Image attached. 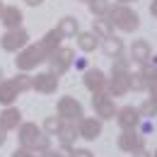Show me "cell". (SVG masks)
I'll list each match as a JSON object with an SVG mask.
<instances>
[{
  "label": "cell",
  "mask_w": 157,
  "mask_h": 157,
  "mask_svg": "<svg viewBox=\"0 0 157 157\" xmlns=\"http://www.w3.org/2000/svg\"><path fill=\"white\" fill-rule=\"evenodd\" d=\"M109 94L116 99L123 97L131 92V60L118 56L114 58V65H111V75H109Z\"/></svg>",
  "instance_id": "6da1fadb"
},
{
  "label": "cell",
  "mask_w": 157,
  "mask_h": 157,
  "mask_svg": "<svg viewBox=\"0 0 157 157\" xmlns=\"http://www.w3.org/2000/svg\"><path fill=\"white\" fill-rule=\"evenodd\" d=\"M17 136H20V147H27L36 155L51 150V136H46L36 123H20Z\"/></svg>",
  "instance_id": "7a4b0ae2"
},
{
  "label": "cell",
  "mask_w": 157,
  "mask_h": 157,
  "mask_svg": "<svg viewBox=\"0 0 157 157\" xmlns=\"http://www.w3.org/2000/svg\"><path fill=\"white\" fill-rule=\"evenodd\" d=\"M106 20L111 22L114 27H118L121 32H136L138 27H140V17H138L136 10H131L128 5H121V2H116V5H111L109 7V12H106Z\"/></svg>",
  "instance_id": "3957f363"
},
{
  "label": "cell",
  "mask_w": 157,
  "mask_h": 157,
  "mask_svg": "<svg viewBox=\"0 0 157 157\" xmlns=\"http://www.w3.org/2000/svg\"><path fill=\"white\" fill-rule=\"evenodd\" d=\"M27 90H32V78L27 73H20L12 80H2L0 82V104L2 106H12L15 99L20 97L22 92H27Z\"/></svg>",
  "instance_id": "277c9868"
},
{
  "label": "cell",
  "mask_w": 157,
  "mask_h": 157,
  "mask_svg": "<svg viewBox=\"0 0 157 157\" xmlns=\"http://www.w3.org/2000/svg\"><path fill=\"white\" fill-rule=\"evenodd\" d=\"M46 58H48V56L44 53V48H41L39 44H27L22 51H17L15 65H17L20 73H29V70H34L36 65L46 63Z\"/></svg>",
  "instance_id": "5b68a950"
},
{
  "label": "cell",
  "mask_w": 157,
  "mask_h": 157,
  "mask_svg": "<svg viewBox=\"0 0 157 157\" xmlns=\"http://www.w3.org/2000/svg\"><path fill=\"white\" fill-rule=\"evenodd\" d=\"M73 60H75V51H73V48H68V46H58V48L46 58V63H48L51 73H56V75L60 78L63 73H68V70H70Z\"/></svg>",
  "instance_id": "8992f818"
},
{
  "label": "cell",
  "mask_w": 157,
  "mask_h": 157,
  "mask_svg": "<svg viewBox=\"0 0 157 157\" xmlns=\"http://www.w3.org/2000/svg\"><path fill=\"white\" fill-rule=\"evenodd\" d=\"M27 44H29V32L22 29V27L20 29H7V32L0 36V46H2V51H7V53H17Z\"/></svg>",
  "instance_id": "52a82bcc"
},
{
  "label": "cell",
  "mask_w": 157,
  "mask_h": 157,
  "mask_svg": "<svg viewBox=\"0 0 157 157\" xmlns=\"http://www.w3.org/2000/svg\"><path fill=\"white\" fill-rule=\"evenodd\" d=\"M56 109H58L60 121H73V123H78V121L85 118V109H82V104H80L75 97H60Z\"/></svg>",
  "instance_id": "ba28073f"
},
{
  "label": "cell",
  "mask_w": 157,
  "mask_h": 157,
  "mask_svg": "<svg viewBox=\"0 0 157 157\" xmlns=\"http://www.w3.org/2000/svg\"><path fill=\"white\" fill-rule=\"evenodd\" d=\"M92 109L101 121H109V118L116 116V104H114V97L109 92H94L92 94Z\"/></svg>",
  "instance_id": "9c48e42d"
},
{
  "label": "cell",
  "mask_w": 157,
  "mask_h": 157,
  "mask_svg": "<svg viewBox=\"0 0 157 157\" xmlns=\"http://www.w3.org/2000/svg\"><path fill=\"white\" fill-rule=\"evenodd\" d=\"M116 145L121 152H136L140 147H145V138L140 131H121V136L116 138Z\"/></svg>",
  "instance_id": "30bf717a"
},
{
  "label": "cell",
  "mask_w": 157,
  "mask_h": 157,
  "mask_svg": "<svg viewBox=\"0 0 157 157\" xmlns=\"http://www.w3.org/2000/svg\"><path fill=\"white\" fill-rule=\"evenodd\" d=\"M116 123L121 126V131H138V126H140V111H138V106H123V109H118L116 111Z\"/></svg>",
  "instance_id": "8fae6325"
},
{
  "label": "cell",
  "mask_w": 157,
  "mask_h": 157,
  "mask_svg": "<svg viewBox=\"0 0 157 157\" xmlns=\"http://www.w3.org/2000/svg\"><path fill=\"white\" fill-rule=\"evenodd\" d=\"M82 85L94 94V92H106V85H109V78L104 75V70H99V68H90V70H85V75H82Z\"/></svg>",
  "instance_id": "7c38bea8"
},
{
  "label": "cell",
  "mask_w": 157,
  "mask_h": 157,
  "mask_svg": "<svg viewBox=\"0 0 157 157\" xmlns=\"http://www.w3.org/2000/svg\"><path fill=\"white\" fill-rule=\"evenodd\" d=\"M60 80L56 73H39L36 78H32V90H36V92H41V94H53L56 90H58Z\"/></svg>",
  "instance_id": "4fadbf2b"
},
{
  "label": "cell",
  "mask_w": 157,
  "mask_h": 157,
  "mask_svg": "<svg viewBox=\"0 0 157 157\" xmlns=\"http://www.w3.org/2000/svg\"><path fill=\"white\" fill-rule=\"evenodd\" d=\"M78 136L85 140H97L101 136V118L85 116L82 121H78Z\"/></svg>",
  "instance_id": "5bb4252c"
},
{
  "label": "cell",
  "mask_w": 157,
  "mask_h": 157,
  "mask_svg": "<svg viewBox=\"0 0 157 157\" xmlns=\"http://www.w3.org/2000/svg\"><path fill=\"white\" fill-rule=\"evenodd\" d=\"M152 58V48H150V44L145 39H136L133 41V46H131V63H138V65H145V63H150Z\"/></svg>",
  "instance_id": "9a60e30c"
},
{
  "label": "cell",
  "mask_w": 157,
  "mask_h": 157,
  "mask_svg": "<svg viewBox=\"0 0 157 157\" xmlns=\"http://www.w3.org/2000/svg\"><path fill=\"white\" fill-rule=\"evenodd\" d=\"M22 123V111L17 106H5L0 111V128L2 131H17Z\"/></svg>",
  "instance_id": "2e32d148"
},
{
  "label": "cell",
  "mask_w": 157,
  "mask_h": 157,
  "mask_svg": "<svg viewBox=\"0 0 157 157\" xmlns=\"http://www.w3.org/2000/svg\"><path fill=\"white\" fill-rule=\"evenodd\" d=\"M22 20H24V15H22V10L17 5H7V7H2V12H0V22L5 24V29H20Z\"/></svg>",
  "instance_id": "e0dca14e"
},
{
  "label": "cell",
  "mask_w": 157,
  "mask_h": 157,
  "mask_svg": "<svg viewBox=\"0 0 157 157\" xmlns=\"http://www.w3.org/2000/svg\"><path fill=\"white\" fill-rule=\"evenodd\" d=\"M58 140H60V145H73L75 140H78V126L73 123V121H60V128H58Z\"/></svg>",
  "instance_id": "ac0fdd59"
},
{
  "label": "cell",
  "mask_w": 157,
  "mask_h": 157,
  "mask_svg": "<svg viewBox=\"0 0 157 157\" xmlns=\"http://www.w3.org/2000/svg\"><path fill=\"white\" fill-rule=\"evenodd\" d=\"M56 29L60 32L63 39H73V36H78V34H80V22H78V17H63V20L58 22Z\"/></svg>",
  "instance_id": "d6986e66"
},
{
  "label": "cell",
  "mask_w": 157,
  "mask_h": 157,
  "mask_svg": "<svg viewBox=\"0 0 157 157\" xmlns=\"http://www.w3.org/2000/svg\"><path fill=\"white\" fill-rule=\"evenodd\" d=\"M60 41H63L60 32H58V29H51V32H46V34H44V39L39 41V46L44 48V53H46V56H51V53L60 46Z\"/></svg>",
  "instance_id": "ffe728a7"
},
{
  "label": "cell",
  "mask_w": 157,
  "mask_h": 157,
  "mask_svg": "<svg viewBox=\"0 0 157 157\" xmlns=\"http://www.w3.org/2000/svg\"><path fill=\"white\" fill-rule=\"evenodd\" d=\"M101 51H104V56L106 58H118V56H123V41L118 39V36H109V39L101 41Z\"/></svg>",
  "instance_id": "44dd1931"
},
{
  "label": "cell",
  "mask_w": 157,
  "mask_h": 157,
  "mask_svg": "<svg viewBox=\"0 0 157 157\" xmlns=\"http://www.w3.org/2000/svg\"><path fill=\"white\" fill-rule=\"evenodd\" d=\"M78 46H80V51L92 53V51H97V46H99V36L94 32H80L78 34Z\"/></svg>",
  "instance_id": "7402d4cb"
},
{
  "label": "cell",
  "mask_w": 157,
  "mask_h": 157,
  "mask_svg": "<svg viewBox=\"0 0 157 157\" xmlns=\"http://www.w3.org/2000/svg\"><path fill=\"white\" fill-rule=\"evenodd\" d=\"M92 32L104 41V39H109V36H114V24L106 20V17H97V20H92Z\"/></svg>",
  "instance_id": "603a6c76"
},
{
  "label": "cell",
  "mask_w": 157,
  "mask_h": 157,
  "mask_svg": "<svg viewBox=\"0 0 157 157\" xmlns=\"http://www.w3.org/2000/svg\"><path fill=\"white\" fill-rule=\"evenodd\" d=\"M87 5H90V12H92L94 17H106V12H109V7H111L109 0H90Z\"/></svg>",
  "instance_id": "cb8c5ba5"
},
{
  "label": "cell",
  "mask_w": 157,
  "mask_h": 157,
  "mask_svg": "<svg viewBox=\"0 0 157 157\" xmlns=\"http://www.w3.org/2000/svg\"><path fill=\"white\" fill-rule=\"evenodd\" d=\"M138 111H140V118H155L157 116V104L152 99H145V101L138 106Z\"/></svg>",
  "instance_id": "d4e9b609"
},
{
  "label": "cell",
  "mask_w": 157,
  "mask_h": 157,
  "mask_svg": "<svg viewBox=\"0 0 157 157\" xmlns=\"http://www.w3.org/2000/svg\"><path fill=\"white\" fill-rule=\"evenodd\" d=\"M60 128V118L58 116H48L46 121H44V126H41V131L46 133V136H56Z\"/></svg>",
  "instance_id": "484cf974"
},
{
  "label": "cell",
  "mask_w": 157,
  "mask_h": 157,
  "mask_svg": "<svg viewBox=\"0 0 157 157\" xmlns=\"http://www.w3.org/2000/svg\"><path fill=\"white\" fill-rule=\"evenodd\" d=\"M131 90H133V92L147 90V82H145V78H143L140 73H131Z\"/></svg>",
  "instance_id": "4316f807"
},
{
  "label": "cell",
  "mask_w": 157,
  "mask_h": 157,
  "mask_svg": "<svg viewBox=\"0 0 157 157\" xmlns=\"http://www.w3.org/2000/svg\"><path fill=\"white\" fill-rule=\"evenodd\" d=\"M73 157H94V155H92V150H87V147H75V150H73Z\"/></svg>",
  "instance_id": "83f0119b"
},
{
  "label": "cell",
  "mask_w": 157,
  "mask_h": 157,
  "mask_svg": "<svg viewBox=\"0 0 157 157\" xmlns=\"http://www.w3.org/2000/svg\"><path fill=\"white\" fill-rule=\"evenodd\" d=\"M147 92H150V99L157 104V82H152V85H147Z\"/></svg>",
  "instance_id": "f1b7e54d"
},
{
  "label": "cell",
  "mask_w": 157,
  "mask_h": 157,
  "mask_svg": "<svg viewBox=\"0 0 157 157\" xmlns=\"http://www.w3.org/2000/svg\"><path fill=\"white\" fill-rule=\"evenodd\" d=\"M131 157H152V152H147L145 147H140V150H136V152H131Z\"/></svg>",
  "instance_id": "f546056e"
},
{
  "label": "cell",
  "mask_w": 157,
  "mask_h": 157,
  "mask_svg": "<svg viewBox=\"0 0 157 157\" xmlns=\"http://www.w3.org/2000/svg\"><path fill=\"white\" fill-rule=\"evenodd\" d=\"M39 157H60V152L58 150H46V152H41Z\"/></svg>",
  "instance_id": "4dcf8cb0"
},
{
  "label": "cell",
  "mask_w": 157,
  "mask_h": 157,
  "mask_svg": "<svg viewBox=\"0 0 157 157\" xmlns=\"http://www.w3.org/2000/svg\"><path fill=\"white\" fill-rule=\"evenodd\" d=\"M150 15L157 20V0H152V2H150Z\"/></svg>",
  "instance_id": "1f68e13d"
},
{
  "label": "cell",
  "mask_w": 157,
  "mask_h": 157,
  "mask_svg": "<svg viewBox=\"0 0 157 157\" xmlns=\"http://www.w3.org/2000/svg\"><path fill=\"white\" fill-rule=\"evenodd\" d=\"M24 2H27L29 7H39V5H41V2H44V0H24Z\"/></svg>",
  "instance_id": "d6a6232c"
},
{
  "label": "cell",
  "mask_w": 157,
  "mask_h": 157,
  "mask_svg": "<svg viewBox=\"0 0 157 157\" xmlns=\"http://www.w3.org/2000/svg\"><path fill=\"white\" fill-rule=\"evenodd\" d=\"M5 140H7V131H2V128H0V147L5 145Z\"/></svg>",
  "instance_id": "836d02e7"
},
{
  "label": "cell",
  "mask_w": 157,
  "mask_h": 157,
  "mask_svg": "<svg viewBox=\"0 0 157 157\" xmlns=\"http://www.w3.org/2000/svg\"><path fill=\"white\" fill-rule=\"evenodd\" d=\"M73 63H75V68H85V65H87V60H85V58H80V60H73Z\"/></svg>",
  "instance_id": "e575fe53"
},
{
  "label": "cell",
  "mask_w": 157,
  "mask_h": 157,
  "mask_svg": "<svg viewBox=\"0 0 157 157\" xmlns=\"http://www.w3.org/2000/svg\"><path fill=\"white\" fill-rule=\"evenodd\" d=\"M116 2H121V5H128V2H136V0H116Z\"/></svg>",
  "instance_id": "d590c367"
},
{
  "label": "cell",
  "mask_w": 157,
  "mask_h": 157,
  "mask_svg": "<svg viewBox=\"0 0 157 157\" xmlns=\"http://www.w3.org/2000/svg\"><path fill=\"white\" fill-rule=\"evenodd\" d=\"M2 80H5V75H2V68H0V82H2Z\"/></svg>",
  "instance_id": "8d00e7d4"
},
{
  "label": "cell",
  "mask_w": 157,
  "mask_h": 157,
  "mask_svg": "<svg viewBox=\"0 0 157 157\" xmlns=\"http://www.w3.org/2000/svg\"><path fill=\"white\" fill-rule=\"evenodd\" d=\"M0 12H2V0H0Z\"/></svg>",
  "instance_id": "74e56055"
},
{
  "label": "cell",
  "mask_w": 157,
  "mask_h": 157,
  "mask_svg": "<svg viewBox=\"0 0 157 157\" xmlns=\"http://www.w3.org/2000/svg\"><path fill=\"white\" fill-rule=\"evenodd\" d=\"M152 157H157V150H155V152H152Z\"/></svg>",
  "instance_id": "f35d334b"
},
{
  "label": "cell",
  "mask_w": 157,
  "mask_h": 157,
  "mask_svg": "<svg viewBox=\"0 0 157 157\" xmlns=\"http://www.w3.org/2000/svg\"><path fill=\"white\" fill-rule=\"evenodd\" d=\"M82 2H90V0H82Z\"/></svg>",
  "instance_id": "ab89813d"
}]
</instances>
